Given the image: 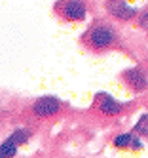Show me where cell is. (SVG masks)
I'll return each mask as SVG.
<instances>
[{"instance_id": "obj_1", "label": "cell", "mask_w": 148, "mask_h": 158, "mask_svg": "<svg viewBox=\"0 0 148 158\" xmlns=\"http://www.w3.org/2000/svg\"><path fill=\"white\" fill-rule=\"evenodd\" d=\"M86 42L89 44L91 48H95V50H105V48H110L112 44L116 42V31H114L110 25H105V23L93 25V27L87 31Z\"/></svg>"}, {"instance_id": "obj_2", "label": "cell", "mask_w": 148, "mask_h": 158, "mask_svg": "<svg viewBox=\"0 0 148 158\" xmlns=\"http://www.w3.org/2000/svg\"><path fill=\"white\" fill-rule=\"evenodd\" d=\"M61 101L57 99V97H53V95H44V97H40V99H36L32 103V112L36 116H40V118H48V116H53V114H57V112L61 110Z\"/></svg>"}, {"instance_id": "obj_3", "label": "cell", "mask_w": 148, "mask_h": 158, "mask_svg": "<svg viewBox=\"0 0 148 158\" xmlns=\"http://www.w3.org/2000/svg\"><path fill=\"white\" fill-rule=\"evenodd\" d=\"M59 14L68 19V21H82L87 14V6L86 2H80V0H68V2H63L57 6Z\"/></svg>"}, {"instance_id": "obj_4", "label": "cell", "mask_w": 148, "mask_h": 158, "mask_svg": "<svg viewBox=\"0 0 148 158\" xmlns=\"http://www.w3.org/2000/svg\"><path fill=\"white\" fill-rule=\"evenodd\" d=\"M106 12L110 15H114L116 19L129 21V19H133L137 14H139V10L129 6V4H125V2H122V0H110V2H106Z\"/></svg>"}, {"instance_id": "obj_5", "label": "cell", "mask_w": 148, "mask_h": 158, "mask_svg": "<svg viewBox=\"0 0 148 158\" xmlns=\"http://www.w3.org/2000/svg\"><path fill=\"white\" fill-rule=\"evenodd\" d=\"M123 80L133 92H144L148 88V78L141 69H127L123 73Z\"/></svg>"}, {"instance_id": "obj_6", "label": "cell", "mask_w": 148, "mask_h": 158, "mask_svg": "<svg viewBox=\"0 0 148 158\" xmlns=\"http://www.w3.org/2000/svg\"><path fill=\"white\" fill-rule=\"evenodd\" d=\"M99 110L102 114H108V116H116L123 110V105L120 101H116L110 95H99Z\"/></svg>"}, {"instance_id": "obj_7", "label": "cell", "mask_w": 148, "mask_h": 158, "mask_svg": "<svg viewBox=\"0 0 148 158\" xmlns=\"http://www.w3.org/2000/svg\"><path fill=\"white\" fill-rule=\"evenodd\" d=\"M29 137H30V130H27V128H19V130H15L14 133L10 135L8 141H11L15 147H19V145H23V143H27Z\"/></svg>"}, {"instance_id": "obj_8", "label": "cell", "mask_w": 148, "mask_h": 158, "mask_svg": "<svg viewBox=\"0 0 148 158\" xmlns=\"http://www.w3.org/2000/svg\"><path fill=\"white\" fill-rule=\"evenodd\" d=\"M17 152V147L11 143V141H4L2 145H0V158H14Z\"/></svg>"}, {"instance_id": "obj_9", "label": "cell", "mask_w": 148, "mask_h": 158, "mask_svg": "<svg viewBox=\"0 0 148 158\" xmlns=\"http://www.w3.org/2000/svg\"><path fill=\"white\" fill-rule=\"evenodd\" d=\"M133 130H135V133H141V135H144V137H148V112L146 114H141V118L137 120Z\"/></svg>"}, {"instance_id": "obj_10", "label": "cell", "mask_w": 148, "mask_h": 158, "mask_svg": "<svg viewBox=\"0 0 148 158\" xmlns=\"http://www.w3.org/2000/svg\"><path fill=\"white\" fill-rule=\"evenodd\" d=\"M131 133H120L114 137V147H118V149H129V143H131Z\"/></svg>"}, {"instance_id": "obj_11", "label": "cell", "mask_w": 148, "mask_h": 158, "mask_svg": "<svg viewBox=\"0 0 148 158\" xmlns=\"http://www.w3.org/2000/svg\"><path fill=\"white\" fill-rule=\"evenodd\" d=\"M139 25H141V29H144V31H148V6L141 12V15H139Z\"/></svg>"}, {"instance_id": "obj_12", "label": "cell", "mask_w": 148, "mask_h": 158, "mask_svg": "<svg viewBox=\"0 0 148 158\" xmlns=\"http://www.w3.org/2000/svg\"><path fill=\"white\" fill-rule=\"evenodd\" d=\"M129 149H131V151H139V149H142V141H141L139 137H131Z\"/></svg>"}]
</instances>
